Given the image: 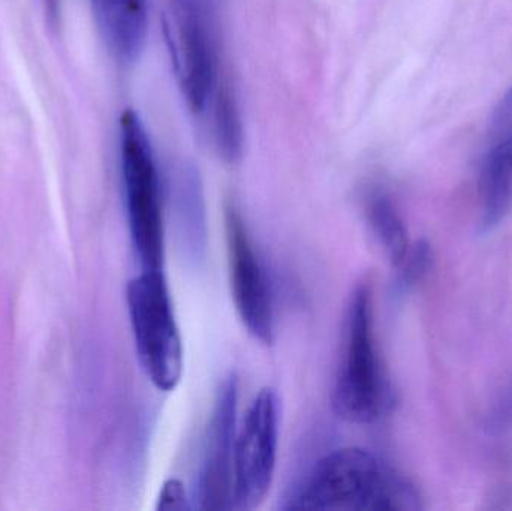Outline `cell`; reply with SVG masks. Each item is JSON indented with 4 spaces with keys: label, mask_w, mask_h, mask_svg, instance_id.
Here are the masks:
<instances>
[{
    "label": "cell",
    "mask_w": 512,
    "mask_h": 511,
    "mask_svg": "<svg viewBox=\"0 0 512 511\" xmlns=\"http://www.w3.org/2000/svg\"><path fill=\"white\" fill-rule=\"evenodd\" d=\"M186 486L180 480L170 479L162 486L156 509L165 511H183L194 509Z\"/></svg>",
    "instance_id": "cell-14"
},
{
    "label": "cell",
    "mask_w": 512,
    "mask_h": 511,
    "mask_svg": "<svg viewBox=\"0 0 512 511\" xmlns=\"http://www.w3.org/2000/svg\"><path fill=\"white\" fill-rule=\"evenodd\" d=\"M493 131L501 137L512 135V87L496 107L492 119Z\"/></svg>",
    "instance_id": "cell-15"
},
{
    "label": "cell",
    "mask_w": 512,
    "mask_h": 511,
    "mask_svg": "<svg viewBox=\"0 0 512 511\" xmlns=\"http://www.w3.org/2000/svg\"><path fill=\"white\" fill-rule=\"evenodd\" d=\"M421 497L402 473L369 450L346 447L321 459L286 510L415 511Z\"/></svg>",
    "instance_id": "cell-1"
},
{
    "label": "cell",
    "mask_w": 512,
    "mask_h": 511,
    "mask_svg": "<svg viewBox=\"0 0 512 511\" xmlns=\"http://www.w3.org/2000/svg\"><path fill=\"white\" fill-rule=\"evenodd\" d=\"M177 65L192 110L201 113L219 86V23L215 0H173Z\"/></svg>",
    "instance_id": "cell-6"
},
{
    "label": "cell",
    "mask_w": 512,
    "mask_h": 511,
    "mask_svg": "<svg viewBox=\"0 0 512 511\" xmlns=\"http://www.w3.org/2000/svg\"><path fill=\"white\" fill-rule=\"evenodd\" d=\"M212 105L216 149L225 161H239L245 147V131L239 102L228 84L216 87Z\"/></svg>",
    "instance_id": "cell-12"
},
{
    "label": "cell",
    "mask_w": 512,
    "mask_h": 511,
    "mask_svg": "<svg viewBox=\"0 0 512 511\" xmlns=\"http://www.w3.org/2000/svg\"><path fill=\"white\" fill-rule=\"evenodd\" d=\"M45 14L51 26H57L60 18V0H44Z\"/></svg>",
    "instance_id": "cell-16"
},
{
    "label": "cell",
    "mask_w": 512,
    "mask_h": 511,
    "mask_svg": "<svg viewBox=\"0 0 512 511\" xmlns=\"http://www.w3.org/2000/svg\"><path fill=\"white\" fill-rule=\"evenodd\" d=\"M120 161L135 254L143 270H162L165 231L161 177L149 134L131 108L120 117Z\"/></svg>",
    "instance_id": "cell-3"
},
{
    "label": "cell",
    "mask_w": 512,
    "mask_h": 511,
    "mask_svg": "<svg viewBox=\"0 0 512 511\" xmlns=\"http://www.w3.org/2000/svg\"><path fill=\"white\" fill-rule=\"evenodd\" d=\"M96 23L107 47L120 62L132 63L143 53L149 18L144 0H92Z\"/></svg>",
    "instance_id": "cell-9"
},
{
    "label": "cell",
    "mask_w": 512,
    "mask_h": 511,
    "mask_svg": "<svg viewBox=\"0 0 512 511\" xmlns=\"http://www.w3.org/2000/svg\"><path fill=\"white\" fill-rule=\"evenodd\" d=\"M331 401L337 416L355 425L376 422L393 404L376 344L369 284L358 285L349 299Z\"/></svg>",
    "instance_id": "cell-2"
},
{
    "label": "cell",
    "mask_w": 512,
    "mask_h": 511,
    "mask_svg": "<svg viewBox=\"0 0 512 511\" xmlns=\"http://www.w3.org/2000/svg\"><path fill=\"white\" fill-rule=\"evenodd\" d=\"M279 396L265 387L237 429L234 446V509H256L270 492L279 446Z\"/></svg>",
    "instance_id": "cell-5"
},
{
    "label": "cell",
    "mask_w": 512,
    "mask_h": 511,
    "mask_svg": "<svg viewBox=\"0 0 512 511\" xmlns=\"http://www.w3.org/2000/svg\"><path fill=\"white\" fill-rule=\"evenodd\" d=\"M366 216L379 245L393 266L399 269L408 257L411 243L396 204L385 192L372 191L366 198Z\"/></svg>",
    "instance_id": "cell-11"
},
{
    "label": "cell",
    "mask_w": 512,
    "mask_h": 511,
    "mask_svg": "<svg viewBox=\"0 0 512 511\" xmlns=\"http://www.w3.org/2000/svg\"><path fill=\"white\" fill-rule=\"evenodd\" d=\"M239 384L234 375L225 378L216 393L207 428L203 464L195 500L200 509H234V446L237 435Z\"/></svg>",
    "instance_id": "cell-8"
},
{
    "label": "cell",
    "mask_w": 512,
    "mask_h": 511,
    "mask_svg": "<svg viewBox=\"0 0 512 511\" xmlns=\"http://www.w3.org/2000/svg\"><path fill=\"white\" fill-rule=\"evenodd\" d=\"M225 228L231 293L240 320L259 342L273 344L276 329L270 281L242 213L234 203L225 207Z\"/></svg>",
    "instance_id": "cell-7"
},
{
    "label": "cell",
    "mask_w": 512,
    "mask_h": 511,
    "mask_svg": "<svg viewBox=\"0 0 512 511\" xmlns=\"http://www.w3.org/2000/svg\"><path fill=\"white\" fill-rule=\"evenodd\" d=\"M432 261V251L427 243L420 242L411 246L408 257L400 264V281L403 285H414L426 275Z\"/></svg>",
    "instance_id": "cell-13"
},
{
    "label": "cell",
    "mask_w": 512,
    "mask_h": 511,
    "mask_svg": "<svg viewBox=\"0 0 512 511\" xmlns=\"http://www.w3.org/2000/svg\"><path fill=\"white\" fill-rule=\"evenodd\" d=\"M484 231L498 227L512 210V135L505 138L484 162L481 174Z\"/></svg>",
    "instance_id": "cell-10"
},
{
    "label": "cell",
    "mask_w": 512,
    "mask_h": 511,
    "mask_svg": "<svg viewBox=\"0 0 512 511\" xmlns=\"http://www.w3.org/2000/svg\"><path fill=\"white\" fill-rule=\"evenodd\" d=\"M138 359L153 386L173 392L183 374V344L162 270H143L126 290Z\"/></svg>",
    "instance_id": "cell-4"
}]
</instances>
